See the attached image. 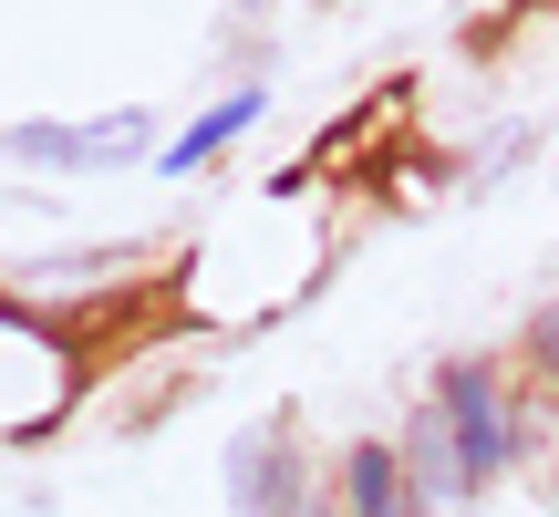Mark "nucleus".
<instances>
[{"instance_id":"nucleus-1","label":"nucleus","mask_w":559,"mask_h":517,"mask_svg":"<svg viewBox=\"0 0 559 517\" xmlns=\"http://www.w3.org/2000/svg\"><path fill=\"white\" fill-rule=\"evenodd\" d=\"M436 424H445V445H456V477L466 486L508 466V414H498V373H487V362H445Z\"/></svg>"},{"instance_id":"nucleus-2","label":"nucleus","mask_w":559,"mask_h":517,"mask_svg":"<svg viewBox=\"0 0 559 517\" xmlns=\"http://www.w3.org/2000/svg\"><path fill=\"white\" fill-rule=\"evenodd\" d=\"M228 497H239L249 517H280V507H300L290 497V424H260V435L228 456Z\"/></svg>"},{"instance_id":"nucleus-3","label":"nucleus","mask_w":559,"mask_h":517,"mask_svg":"<svg viewBox=\"0 0 559 517\" xmlns=\"http://www.w3.org/2000/svg\"><path fill=\"white\" fill-rule=\"evenodd\" d=\"M145 115H104V124H21V156H62V166H104V156H135Z\"/></svg>"},{"instance_id":"nucleus-4","label":"nucleus","mask_w":559,"mask_h":517,"mask_svg":"<svg viewBox=\"0 0 559 517\" xmlns=\"http://www.w3.org/2000/svg\"><path fill=\"white\" fill-rule=\"evenodd\" d=\"M342 497H353V517H415V486H404L394 445H353L342 456Z\"/></svg>"},{"instance_id":"nucleus-5","label":"nucleus","mask_w":559,"mask_h":517,"mask_svg":"<svg viewBox=\"0 0 559 517\" xmlns=\"http://www.w3.org/2000/svg\"><path fill=\"white\" fill-rule=\"evenodd\" d=\"M249 115H260V94H228L218 115H198V124H187V135H177V156H166V166H198V156H218V145L239 135Z\"/></svg>"},{"instance_id":"nucleus-6","label":"nucleus","mask_w":559,"mask_h":517,"mask_svg":"<svg viewBox=\"0 0 559 517\" xmlns=\"http://www.w3.org/2000/svg\"><path fill=\"white\" fill-rule=\"evenodd\" d=\"M415 466H425V486H436V497H466L456 445H445V424H436V414H415Z\"/></svg>"},{"instance_id":"nucleus-7","label":"nucleus","mask_w":559,"mask_h":517,"mask_svg":"<svg viewBox=\"0 0 559 517\" xmlns=\"http://www.w3.org/2000/svg\"><path fill=\"white\" fill-rule=\"evenodd\" d=\"M539 362H549V373H559V300H549V311H539Z\"/></svg>"}]
</instances>
